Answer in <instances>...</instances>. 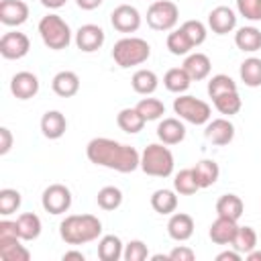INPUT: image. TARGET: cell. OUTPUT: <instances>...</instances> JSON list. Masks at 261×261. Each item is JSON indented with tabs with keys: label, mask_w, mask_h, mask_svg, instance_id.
Returning a JSON list of instances; mask_svg holds the SVG:
<instances>
[{
	"label": "cell",
	"mask_w": 261,
	"mask_h": 261,
	"mask_svg": "<svg viewBox=\"0 0 261 261\" xmlns=\"http://www.w3.org/2000/svg\"><path fill=\"white\" fill-rule=\"evenodd\" d=\"M237 10L247 20H261V0H237Z\"/></svg>",
	"instance_id": "obj_43"
},
{
	"label": "cell",
	"mask_w": 261,
	"mask_h": 261,
	"mask_svg": "<svg viewBox=\"0 0 261 261\" xmlns=\"http://www.w3.org/2000/svg\"><path fill=\"white\" fill-rule=\"evenodd\" d=\"M245 257H247L249 261H261V251H255V249H253V251H251V253H247Z\"/></svg>",
	"instance_id": "obj_50"
},
{
	"label": "cell",
	"mask_w": 261,
	"mask_h": 261,
	"mask_svg": "<svg viewBox=\"0 0 261 261\" xmlns=\"http://www.w3.org/2000/svg\"><path fill=\"white\" fill-rule=\"evenodd\" d=\"M96 202L102 210H116L120 204H122V192L116 188V186H104L98 196H96Z\"/></svg>",
	"instance_id": "obj_37"
},
{
	"label": "cell",
	"mask_w": 261,
	"mask_h": 261,
	"mask_svg": "<svg viewBox=\"0 0 261 261\" xmlns=\"http://www.w3.org/2000/svg\"><path fill=\"white\" fill-rule=\"evenodd\" d=\"M188 75L192 77V82H200V80H206L210 75V69H212V63H210V57L204 55V53H192L186 57L184 65H181Z\"/></svg>",
	"instance_id": "obj_21"
},
{
	"label": "cell",
	"mask_w": 261,
	"mask_h": 261,
	"mask_svg": "<svg viewBox=\"0 0 261 261\" xmlns=\"http://www.w3.org/2000/svg\"><path fill=\"white\" fill-rule=\"evenodd\" d=\"M20 192L12 190V188H4L0 190V214L8 216L12 212H16L20 208Z\"/></svg>",
	"instance_id": "obj_40"
},
{
	"label": "cell",
	"mask_w": 261,
	"mask_h": 261,
	"mask_svg": "<svg viewBox=\"0 0 261 261\" xmlns=\"http://www.w3.org/2000/svg\"><path fill=\"white\" fill-rule=\"evenodd\" d=\"M41 204L49 214H63L71 206V192L63 184H51L41 196Z\"/></svg>",
	"instance_id": "obj_8"
},
{
	"label": "cell",
	"mask_w": 261,
	"mask_h": 261,
	"mask_svg": "<svg viewBox=\"0 0 261 261\" xmlns=\"http://www.w3.org/2000/svg\"><path fill=\"white\" fill-rule=\"evenodd\" d=\"M151 206L159 214H173L177 208V196L173 190H155L151 196Z\"/></svg>",
	"instance_id": "obj_31"
},
{
	"label": "cell",
	"mask_w": 261,
	"mask_h": 261,
	"mask_svg": "<svg viewBox=\"0 0 261 261\" xmlns=\"http://www.w3.org/2000/svg\"><path fill=\"white\" fill-rule=\"evenodd\" d=\"M67 130V120L65 116L59 112V110H47L41 118V133L43 137L55 141V139H61Z\"/></svg>",
	"instance_id": "obj_18"
},
{
	"label": "cell",
	"mask_w": 261,
	"mask_h": 261,
	"mask_svg": "<svg viewBox=\"0 0 261 261\" xmlns=\"http://www.w3.org/2000/svg\"><path fill=\"white\" fill-rule=\"evenodd\" d=\"M167 49H169V53L171 55H188L192 49H194V45L190 43V39H188V35L181 31V27L179 29H175V31H171L169 35H167Z\"/></svg>",
	"instance_id": "obj_36"
},
{
	"label": "cell",
	"mask_w": 261,
	"mask_h": 261,
	"mask_svg": "<svg viewBox=\"0 0 261 261\" xmlns=\"http://www.w3.org/2000/svg\"><path fill=\"white\" fill-rule=\"evenodd\" d=\"M110 22L118 33H135L141 27V12L130 4H120L110 12Z\"/></svg>",
	"instance_id": "obj_10"
},
{
	"label": "cell",
	"mask_w": 261,
	"mask_h": 261,
	"mask_svg": "<svg viewBox=\"0 0 261 261\" xmlns=\"http://www.w3.org/2000/svg\"><path fill=\"white\" fill-rule=\"evenodd\" d=\"M12 149V133L10 128L2 126L0 128V155H6Z\"/></svg>",
	"instance_id": "obj_45"
},
{
	"label": "cell",
	"mask_w": 261,
	"mask_h": 261,
	"mask_svg": "<svg viewBox=\"0 0 261 261\" xmlns=\"http://www.w3.org/2000/svg\"><path fill=\"white\" fill-rule=\"evenodd\" d=\"M59 234L67 245H86L102 234V222L94 214H71L61 220Z\"/></svg>",
	"instance_id": "obj_2"
},
{
	"label": "cell",
	"mask_w": 261,
	"mask_h": 261,
	"mask_svg": "<svg viewBox=\"0 0 261 261\" xmlns=\"http://www.w3.org/2000/svg\"><path fill=\"white\" fill-rule=\"evenodd\" d=\"M29 18V6L22 0H2L0 2V22L6 27H20Z\"/></svg>",
	"instance_id": "obj_13"
},
{
	"label": "cell",
	"mask_w": 261,
	"mask_h": 261,
	"mask_svg": "<svg viewBox=\"0 0 261 261\" xmlns=\"http://www.w3.org/2000/svg\"><path fill=\"white\" fill-rule=\"evenodd\" d=\"M147 257H149V249H147V245L143 241L135 239V241L124 245V253H122L124 261H143Z\"/></svg>",
	"instance_id": "obj_42"
},
{
	"label": "cell",
	"mask_w": 261,
	"mask_h": 261,
	"mask_svg": "<svg viewBox=\"0 0 261 261\" xmlns=\"http://www.w3.org/2000/svg\"><path fill=\"white\" fill-rule=\"evenodd\" d=\"M204 137L212 145H228L234 139V126L228 118H214L206 122Z\"/></svg>",
	"instance_id": "obj_14"
},
{
	"label": "cell",
	"mask_w": 261,
	"mask_h": 261,
	"mask_svg": "<svg viewBox=\"0 0 261 261\" xmlns=\"http://www.w3.org/2000/svg\"><path fill=\"white\" fill-rule=\"evenodd\" d=\"M31 49V41L24 33L10 31L4 33L0 39V55L4 59H22Z\"/></svg>",
	"instance_id": "obj_9"
},
{
	"label": "cell",
	"mask_w": 261,
	"mask_h": 261,
	"mask_svg": "<svg viewBox=\"0 0 261 261\" xmlns=\"http://www.w3.org/2000/svg\"><path fill=\"white\" fill-rule=\"evenodd\" d=\"M10 92L18 100H31L39 92V77L31 71H18L10 80Z\"/></svg>",
	"instance_id": "obj_12"
},
{
	"label": "cell",
	"mask_w": 261,
	"mask_h": 261,
	"mask_svg": "<svg viewBox=\"0 0 261 261\" xmlns=\"http://www.w3.org/2000/svg\"><path fill=\"white\" fill-rule=\"evenodd\" d=\"M51 88L57 96L61 98H71L77 94L80 90V77L75 71H69V69H63L59 73L53 75V82H51Z\"/></svg>",
	"instance_id": "obj_20"
},
{
	"label": "cell",
	"mask_w": 261,
	"mask_h": 261,
	"mask_svg": "<svg viewBox=\"0 0 261 261\" xmlns=\"http://www.w3.org/2000/svg\"><path fill=\"white\" fill-rule=\"evenodd\" d=\"M232 249H237L241 255H247L251 253L255 247H257V232L251 228V226H239L237 228V234L232 239Z\"/></svg>",
	"instance_id": "obj_33"
},
{
	"label": "cell",
	"mask_w": 261,
	"mask_h": 261,
	"mask_svg": "<svg viewBox=\"0 0 261 261\" xmlns=\"http://www.w3.org/2000/svg\"><path fill=\"white\" fill-rule=\"evenodd\" d=\"M22 239L18 237H8V239H0V257L4 261H29L31 253L24 245H20Z\"/></svg>",
	"instance_id": "obj_22"
},
{
	"label": "cell",
	"mask_w": 261,
	"mask_h": 261,
	"mask_svg": "<svg viewBox=\"0 0 261 261\" xmlns=\"http://www.w3.org/2000/svg\"><path fill=\"white\" fill-rule=\"evenodd\" d=\"M179 18V8L171 0H155L147 8V24L155 31H173Z\"/></svg>",
	"instance_id": "obj_7"
},
{
	"label": "cell",
	"mask_w": 261,
	"mask_h": 261,
	"mask_svg": "<svg viewBox=\"0 0 261 261\" xmlns=\"http://www.w3.org/2000/svg\"><path fill=\"white\" fill-rule=\"evenodd\" d=\"M194 257H196V253L190 247H184V245H179L173 251H169V259L171 261H194Z\"/></svg>",
	"instance_id": "obj_44"
},
{
	"label": "cell",
	"mask_w": 261,
	"mask_h": 261,
	"mask_svg": "<svg viewBox=\"0 0 261 261\" xmlns=\"http://www.w3.org/2000/svg\"><path fill=\"white\" fill-rule=\"evenodd\" d=\"M181 31L188 35V39H190V43H192L194 47L202 45V43L206 41V35H208L204 22H200V20H186V22L181 24Z\"/></svg>",
	"instance_id": "obj_41"
},
{
	"label": "cell",
	"mask_w": 261,
	"mask_h": 261,
	"mask_svg": "<svg viewBox=\"0 0 261 261\" xmlns=\"http://www.w3.org/2000/svg\"><path fill=\"white\" fill-rule=\"evenodd\" d=\"M192 84V77L184 67H171L163 75V86L173 94H184Z\"/></svg>",
	"instance_id": "obj_29"
},
{
	"label": "cell",
	"mask_w": 261,
	"mask_h": 261,
	"mask_svg": "<svg viewBox=\"0 0 261 261\" xmlns=\"http://www.w3.org/2000/svg\"><path fill=\"white\" fill-rule=\"evenodd\" d=\"M39 35L45 43V47L53 51L67 49L71 43V29L59 14H47L39 20Z\"/></svg>",
	"instance_id": "obj_5"
},
{
	"label": "cell",
	"mask_w": 261,
	"mask_h": 261,
	"mask_svg": "<svg viewBox=\"0 0 261 261\" xmlns=\"http://www.w3.org/2000/svg\"><path fill=\"white\" fill-rule=\"evenodd\" d=\"M145 118L143 114L137 110V108H122L118 114H116V124L120 126V130L128 133V135H135L139 130H143L145 126Z\"/></svg>",
	"instance_id": "obj_27"
},
{
	"label": "cell",
	"mask_w": 261,
	"mask_h": 261,
	"mask_svg": "<svg viewBox=\"0 0 261 261\" xmlns=\"http://www.w3.org/2000/svg\"><path fill=\"white\" fill-rule=\"evenodd\" d=\"M167 234L177 243L188 241L194 234V218L190 214H186V212L171 214V218L167 222Z\"/></svg>",
	"instance_id": "obj_16"
},
{
	"label": "cell",
	"mask_w": 261,
	"mask_h": 261,
	"mask_svg": "<svg viewBox=\"0 0 261 261\" xmlns=\"http://www.w3.org/2000/svg\"><path fill=\"white\" fill-rule=\"evenodd\" d=\"M192 169H194V175H196V181L200 188H210L212 184H216V179L220 175V167L212 159H202Z\"/></svg>",
	"instance_id": "obj_24"
},
{
	"label": "cell",
	"mask_w": 261,
	"mask_h": 261,
	"mask_svg": "<svg viewBox=\"0 0 261 261\" xmlns=\"http://www.w3.org/2000/svg\"><path fill=\"white\" fill-rule=\"evenodd\" d=\"M173 112L181 120L192 122V124H206L210 120V116H212L210 104H206L204 100L194 98L190 94H179L173 100Z\"/></svg>",
	"instance_id": "obj_6"
},
{
	"label": "cell",
	"mask_w": 261,
	"mask_h": 261,
	"mask_svg": "<svg viewBox=\"0 0 261 261\" xmlns=\"http://www.w3.org/2000/svg\"><path fill=\"white\" fill-rule=\"evenodd\" d=\"M124 253V245L116 234H104L98 243V257L102 261H118Z\"/></svg>",
	"instance_id": "obj_28"
},
{
	"label": "cell",
	"mask_w": 261,
	"mask_h": 261,
	"mask_svg": "<svg viewBox=\"0 0 261 261\" xmlns=\"http://www.w3.org/2000/svg\"><path fill=\"white\" fill-rule=\"evenodd\" d=\"M237 228H239L237 220H230V218L218 216V218L210 224L208 234H210L212 243H216V245H230V243H232V239H234V234H237Z\"/></svg>",
	"instance_id": "obj_19"
},
{
	"label": "cell",
	"mask_w": 261,
	"mask_h": 261,
	"mask_svg": "<svg viewBox=\"0 0 261 261\" xmlns=\"http://www.w3.org/2000/svg\"><path fill=\"white\" fill-rule=\"evenodd\" d=\"M157 137L163 145H177L186 139V126L179 118H163L157 124Z\"/></svg>",
	"instance_id": "obj_17"
},
{
	"label": "cell",
	"mask_w": 261,
	"mask_h": 261,
	"mask_svg": "<svg viewBox=\"0 0 261 261\" xmlns=\"http://www.w3.org/2000/svg\"><path fill=\"white\" fill-rule=\"evenodd\" d=\"M130 84H133V90H135L137 94H141V96H151V94L157 90V86H159V77H157V73L151 71V69H137V71L133 73Z\"/></svg>",
	"instance_id": "obj_25"
},
{
	"label": "cell",
	"mask_w": 261,
	"mask_h": 261,
	"mask_svg": "<svg viewBox=\"0 0 261 261\" xmlns=\"http://www.w3.org/2000/svg\"><path fill=\"white\" fill-rule=\"evenodd\" d=\"M77 2V6L82 8V10H94V8H98L104 0H75Z\"/></svg>",
	"instance_id": "obj_47"
},
{
	"label": "cell",
	"mask_w": 261,
	"mask_h": 261,
	"mask_svg": "<svg viewBox=\"0 0 261 261\" xmlns=\"http://www.w3.org/2000/svg\"><path fill=\"white\" fill-rule=\"evenodd\" d=\"M226 92H237V82L230 75H226V73L212 75L210 82H208V96L216 98V96L226 94Z\"/></svg>",
	"instance_id": "obj_38"
},
{
	"label": "cell",
	"mask_w": 261,
	"mask_h": 261,
	"mask_svg": "<svg viewBox=\"0 0 261 261\" xmlns=\"http://www.w3.org/2000/svg\"><path fill=\"white\" fill-rule=\"evenodd\" d=\"M173 190L181 196H192L200 190L198 181H196V175H194V169H181L179 173H175L173 177Z\"/></svg>",
	"instance_id": "obj_35"
},
{
	"label": "cell",
	"mask_w": 261,
	"mask_h": 261,
	"mask_svg": "<svg viewBox=\"0 0 261 261\" xmlns=\"http://www.w3.org/2000/svg\"><path fill=\"white\" fill-rule=\"evenodd\" d=\"M208 27L216 35H226V33L234 31V27H237V14H234V10L228 8V6H216V8H212L210 14H208Z\"/></svg>",
	"instance_id": "obj_15"
},
{
	"label": "cell",
	"mask_w": 261,
	"mask_h": 261,
	"mask_svg": "<svg viewBox=\"0 0 261 261\" xmlns=\"http://www.w3.org/2000/svg\"><path fill=\"white\" fill-rule=\"evenodd\" d=\"M241 257H243V255H241L237 249H232V251H222V253L216 255L218 261H241Z\"/></svg>",
	"instance_id": "obj_46"
},
{
	"label": "cell",
	"mask_w": 261,
	"mask_h": 261,
	"mask_svg": "<svg viewBox=\"0 0 261 261\" xmlns=\"http://www.w3.org/2000/svg\"><path fill=\"white\" fill-rule=\"evenodd\" d=\"M104 31L98 24H82L75 33V45L84 53H94L104 45Z\"/></svg>",
	"instance_id": "obj_11"
},
{
	"label": "cell",
	"mask_w": 261,
	"mask_h": 261,
	"mask_svg": "<svg viewBox=\"0 0 261 261\" xmlns=\"http://www.w3.org/2000/svg\"><path fill=\"white\" fill-rule=\"evenodd\" d=\"M243 210H245L243 200L237 194H224L216 202V214L224 216V218H230V220H239L243 216Z\"/></svg>",
	"instance_id": "obj_26"
},
{
	"label": "cell",
	"mask_w": 261,
	"mask_h": 261,
	"mask_svg": "<svg viewBox=\"0 0 261 261\" xmlns=\"http://www.w3.org/2000/svg\"><path fill=\"white\" fill-rule=\"evenodd\" d=\"M241 80L249 88H259L261 86V59L259 57H249L241 63Z\"/></svg>",
	"instance_id": "obj_32"
},
{
	"label": "cell",
	"mask_w": 261,
	"mask_h": 261,
	"mask_svg": "<svg viewBox=\"0 0 261 261\" xmlns=\"http://www.w3.org/2000/svg\"><path fill=\"white\" fill-rule=\"evenodd\" d=\"M234 45L245 53H255L261 49V31L257 27H241L234 33Z\"/></svg>",
	"instance_id": "obj_23"
},
{
	"label": "cell",
	"mask_w": 261,
	"mask_h": 261,
	"mask_svg": "<svg viewBox=\"0 0 261 261\" xmlns=\"http://www.w3.org/2000/svg\"><path fill=\"white\" fill-rule=\"evenodd\" d=\"M212 102H214V108H216L220 114H224V116H232V114H237V112L241 110V106H243V100H241L239 92H226V94H220V96L212 98Z\"/></svg>",
	"instance_id": "obj_34"
},
{
	"label": "cell",
	"mask_w": 261,
	"mask_h": 261,
	"mask_svg": "<svg viewBox=\"0 0 261 261\" xmlns=\"http://www.w3.org/2000/svg\"><path fill=\"white\" fill-rule=\"evenodd\" d=\"M149 55H151V47L141 37H124L116 41L112 47V59L116 61L118 67H124V69L145 63Z\"/></svg>",
	"instance_id": "obj_3"
},
{
	"label": "cell",
	"mask_w": 261,
	"mask_h": 261,
	"mask_svg": "<svg viewBox=\"0 0 261 261\" xmlns=\"http://www.w3.org/2000/svg\"><path fill=\"white\" fill-rule=\"evenodd\" d=\"M173 153L163 143H151L141 153V169L153 177H169L173 173Z\"/></svg>",
	"instance_id": "obj_4"
},
{
	"label": "cell",
	"mask_w": 261,
	"mask_h": 261,
	"mask_svg": "<svg viewBox=\"0 0 261 261\" xmlns=\"http://www.w3.org/2000/svg\"><path fill=\"white\" fill-rule=\"evenodd\" d=\"M65 2H67V0H41V4H43L45 8H51V10H57V8H61Z\"/></svg>",
	"instance_id": "obj_49"
},
{
	"label": "cell",
	"mask_w": 261,
	"mask_h": 261,
	"mask_svg": "<svg viewBox=\"0 0 261 261\" xmlns=\"http://www.w3.org/2000/svg\"><path fill=\"white\" fill-rule=\"evenodd\" d=\"M135 108L143 114L145 120H157V118H161L165 114V106L157 98H143V100H139V104Z\"/></svg>",
	"instance_id": "obj_39"
},
{
	"label": "cell",
	"mask_w": 261,
	"mask_h": 261,
	"mask_svg": "<svg viewBox=\"0 0 261 261\" xmlns=\"http://www.w3.org/2000/svg\"><path fill=\"white\" fill-rule=\"evenodd\" d=\"M86 155L94 165L108 167L120 173H133L137 167H141V153L135 147L106 137L92 139L86 147Z\"/></svg>",
	"instance_id": "obj_1"
},
{
	"label": "cell",
	"mask_w": 261,
	"mask_h": 261,
	"mask_svg": "<svg viewBox=\"0 0 261 261\" xmlns=\"http://www.w3.org/2000/svg\"><path fill=\"white\" fill-rule=\"evenodd\" d=\"M18 237L22 241H35L41 234V218L35 212H24L16 218Z\"/></svg>",
	"instance_id": "obj_30"
},
{
	"label": "cell",
	"mask_w": 261,
	"mask_h": 261,
	"mask_svg": "<svg viewBox=\"0 0 261 261\" xmlns=\"http://www.w3.org/2000/svg\"><path fill=\"white\" fill-rule=\"evenodd\" d=\"M69 259H77V261H86V255L82 251H67L63 253V261H69Z\"/></svg>",
	"instance_id": "obj_48"
}]
</instances>
